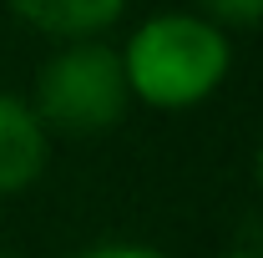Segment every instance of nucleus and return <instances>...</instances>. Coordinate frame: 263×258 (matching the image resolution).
Returning a JSON list of instances; mask_svg holds the SVG:
<instances>
[{
  "instance_id": "nucleus-4",
  "label": "nucleus",
  "mask_w": 263,
  "mask_h": 258,
  "mask_svg": "<svg viewBox=\"0 0 263 258\" xmlns=\"http://www.w3.org/2000/svg\"><path fill=\"white\" fill-rule=\"evenodd\" d=\"M15 21H26L35 35L51 41H81V35H106L132 0H5Z\"/></svg>"
},
{
  "instance_id": "nucleus-3",
  "label": "nucleus",
  "mask_w": 263,
  "mask_h": 258,
  "mask_svg": "<svg viewBox=\"0 0 263 258\" xmlns=\"http://www.w3.org/2000/svg\"><path fill=\"white\" fill-rule=\"evenodd\" d=\"M51 167V127L31 97L0 86V197H21Z\"/></svg>"
},
{
  "instance_id": "nucleus-6",
  "label": "nucleus",
  "mask_w": 263,
  "mask_h": 258,
  "mask_svg": "<svg viewBox=\"0 0 263 258\" xmlns=\"http://www.w3.org/2000/svg\"><path fill=\"white\" fill-rule=\"evenodd\" d=\"M71 258H167V253L152 248V243H91V248H81Z\"/></svg>"
},
{
  "instance_id": "nucleus-1",
  "label": "nucleus",
  "mask_w": 263,
  "mask_h": 258,
  "mask_svg": "<svg viewBox=\"0 0 263 258\" xmlns=\"http://www.w3.org/2000/svg\"><path fill=\"white\" fill-rule=\"evenodd\" d=\"M132 101L152 112H193L233 71V41L202 10H157L122 41Z\"/></svg>"
},
{
  "instance_id": "nucleus-2",
  "label": "nucleus",
  "mask_w": 263,
  "mask_h": 258,
  "mask_svg": "<svg viewBox=\"0 0 263 258\" xmlns=\"http://www.w3.org/2000/svg\"><path fill=\"white\" fill-rule=\"evenodd\" d=\"M31 106L41 122L66 137H97L111 132L132 106V86L122 71V51L101 35L56 41V51L41 61L31 86Z\"/></svg>"
},
{
  "instance_id": "nucleus-9",
  "label": "nucleus",
  "mask_w": 263,
  "mask_h": 258,
  "mask_svg": "<svg viewBox=\"0 0 263 258\" xmlns=\"http://www.w3.org/2000/svg\"><path fill=\"white\" fill-rule=\"evenodd\" d=\"M0 258H15V253H0Z\"/></svg>"
},
{
  "instance_id": "nucleus-7",
  "label": "nucleus",
  "mask_w": 263,
  "mask_h": 258,
  "mask_svg": "<svg viewBox=\"0 0 263 258\" xmlns=\"http://www.w3.org/2000/svg\"><path fill=\"white\" fill-rule=\"evenodd\" d=\"M253 182H258V193H263V142H258V152H253Z\"/></svg>"
},
{
  "instance_id": "nucleus-8",
  "label": "nucleus",
  "mask_w": 263,
  "mask_h": 258,
  "mask_svg": "<svg viewBox=\"0 0 263 258\" xmlns=\"http://www.w3.org/2000/svg\"><path fill=\"white\" fill-rule=\"evenodd\" d=\"M218 258H263V253H248V248H233V253H218Z\"/></svg>"
},
{
  "instance_id": "nucleus-5",
  "label": "nucleus",
  "mask_w": 263,
  "mask_h": 258,
  "mask_svg": "<svg viewBox=\"0 0 263 258\" xmlns=\"http://www.w3.org/2000/svg\"><path fill=\"white\" fill-rule=\"evenodd\" d=\"M208 21H218L223 31H258L263 26V0H193Z\"/></svg>"
}]
</instances>
